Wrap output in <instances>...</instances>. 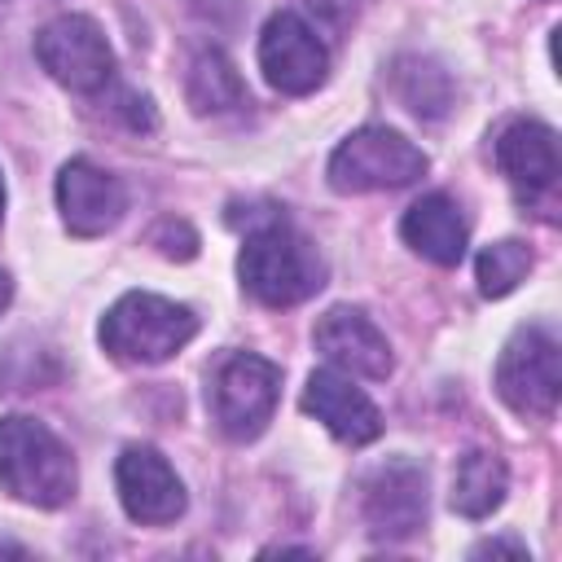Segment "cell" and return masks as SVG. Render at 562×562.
Masks as SVG:
<instances>
[{"instance_id": "6da1fadb", "label": "cell", "mask_w": 562, "mask_h": 562, "mask_svg": "<svg viewBox=\"0 0 562 562\" xmlns=\"http://www.w3.org/2000/svg\"><path fill=\"white\" fill-rule=\"evenodd\" d=\"M241 285L268 307H294L325 285L321 250L285 220V211L268 206L246 220V246L237 255Z\"/></svg>"}, {"instance_id": "7a4b0ae2", "label": "cell", "mask_w": 562, "mask_h": 562, "mask_svg": "<svg viewBox=\"0 0 562 562\" xmlns=\"http://www.w3.org/2000/svg\"><path fill=\"white\" fill-rule=\"evenodd\" d=\"M0 487L35 509H57L75 496L79 470L70 448L35 417H0Z\"/></svg>"}, {"instance_id": "3957f363", "label": "cell", "mask_w": 562, "mask_h": 562, "mask_svg": "<svg viewBox=\"0 0 562 562\" xmlns=\"http://www.w3.org/2000/svg\"><path fill=\"white\" fill-rule=\"evenodd\" d=\"M193 334H198L193 307L162 294H145V290L123 294L101 316V329H97L101 347L123 364H162L180 347H189Z\"/></svg>"}, {"instance_id": "277c9868", "label": "cell", "mask_w": 562, "mask_h": 562, "mask_svg": "<svg viewBox=\"0 0 562 562\" xmlns=\"http://www.w3.org/2000/svg\"><path fill=\"white\" fill-rule=\"evenodd\" d=\"M277 395H281V369L255 351H233L211 373L206 408L220 435L246 443V439H259L263 426L272 422Z\"/></svg>"}, {"instance_id": "5b68a950", "label": "cell", "mask_w": 562, "mask_h": 562, "mask_svg": "<svg viewBox=\"0 0 562 562\" xmlns=\"http://www.w3.org/2000/svg\"><path fill=\"white\" fill-rule=\"evenodd\" d=\"M430 158L395 127H360L329 154V184L338 193H378L422 180Z\"/></svg>"}, {"instance_id": "8992f818", "label": "cell", "mask_w": 562, "mask_h": 562, "mask_svg": "<svg viewBox=\"0 0 562 562\" xmlns=\"http://www.w3.org/2000/svg\"><path fill=\"white\" fill-rule=\"evenodd\" d=\"M496 395L518 417H553L562 395V351L549 325H522L496 360Z\"/></svg>"}, {"instance_id": "52a82bcc", "label": "cell", "mask_w": 562, "mask_h": 562, "mask_svg": "<svg viewBox=\"0 0 562 562\" xmlns=\"http://www.w3.org/2000/svg\"><path fill=\"white\" fill-rule=\"evenodd\" d=\"M35 57L70 92H101L114 79V48L105 31L83 13H61L40 26Z\"/></svg>"}, {"instance_id": "ba28073f", "label": "cell", "mask_w": 562, "mask_h": 562, "mask_svg": "<svg viewBox=\"0 0 562 562\" xmlns=\"http://www.w3.org/2000/svg\"><path fill=\"white\" fill-rule=\"evenodd\" d=\"M426 470L413 457H391L373 465L360 483V509L378 540H408L426 527Z\"/></svg>"}, {"instance_id": "9c48e42d", "label": "cell", "mask_w": 562, "mask_h": 562, "mask_svg": "<svg viewBox=\"0 0 562 562\" xmlns=\"http://www.w3.org/2000/svg\"><path fill=\"white\" fill-rule=\"evenodd\" d=\"M259 70L277 92L307 97L329 75V48L316 40V31L299 13L281 9L268 18V26L259 35Z\"/></svg>"}, {"instance_id": "30bf717a", "label": "cell", "mask_w": 562, "mask_h": 562, "mask_svg": "<svg viewBox=\"0 0 562 562\" xmlns=\"http://www.w3.org/2000/svg\"><path fill=\"white\" fill-rule=\"evenodd\" d=\"M114 487H119V501H123L127 518L145 522V527L176 522L184 514V505H189L184 483L176 479L167 457L158 448H149V443L123 448V457L114 465Z\"/></svg>"}, {"instance_id": "8fae6325", "label": "cell", "mask_w": 562, "mask_h": 562, "mask_svg": "<svg viewBox=\"0 0 562 562\" xmlns=\"http://www.w3.org/2000/svg\"><path fill=\"white\" fill-rule=\"evenodd\" d=\"M57 206L75 237H101L123 220L127 189L105 167H97L88 158H70L57 171Z\"/></svg>"}, {"instance_id": "7c38bea8", "label": "cell", "mask_w": 562, "mask_h": 562, "mask_svg": "<svg viewBox=\"0 0 562 562\" xmlns=\"http://www.w3.org/2000/svg\"><path fill=\"white\" fill-rule=\"evenodd\" d=\"M312 342H316V351H321L334 369H342V373H351V378L382 382V378L395 369V356H391L386 334H382L360 307H347V303H342V307H329V312L316 321Z\"/></svg>"}, {"instance_id": "4fadbf2b", "label": "cell", "mask_w": 562, "mask_h": 562, "mask_svg": "<svg viewBox=\"0 0 562 562\" xmlns=\"http://www.w3.org/2000/svg\"><path fill=\"white\" fill-rule=\"evenodd\" d=\"M303 413H312L338 443L364 448L382 435V413L378 404L338 369H316L303 386Z\"/></svg>"}, {"instance_id": "5bb4252c", "label": "cell", "mask_w": 562, "mask_h": 562, "mask_svg": "<svg viewBox=\"0 0 562 562\" xmlns=\"http://www.w3.org/2000/svg\"><path fill=\"white\" fill-rule=\"evenodd\" d=\"M496 167L522 202L544 198L558 184V136L536 119H514L496 136Z\"/></svg>"}, {"instance_id": "9a60e30c", "label": "cell", "mask_w": 562, "mask_h": 562, "mask_svg": "<svg viewBox=\"0 0 562 562\" xmlns=\"http://www.w3.org/2000/svg\"><path fill=\"white\" fill-rule=\"evenodd\" d=\"M400 237L422 259H430L439 268H457L465 255V215L448 193H426L404 211Z\"/></svg>"}, {"instance_id": "2e32d148", "label": "cell", "mask_w": 562, "mask_h": 562, "mask_svg": "<svg viewBox=\"0 0 562 562\" xmlns=\"http://www.w3.org/2000/svg\"><path fill=\"white\" fill-rule=\"evenodd\" d=\"M391 88L417 119H443L457 101L452 75L435 57H422V53H404L391 61Z\"/></svg>"}, {"instance_id": "e0dca14e", "label": "cell", "mask_w": 562, "mask_h": 562, "mask_svg": "<svg viewBox=\"0 0 562 562\" xmlns=\"http://www.w3.org/2000/svg\"><path fill=\"white\" fill-rule=\"evenodd\" d=\"M505 492H509L505 461L496 452H487V448H474V452H465L457 461V470H452V496L448 501H452V509L461 518H487L505 501Z\"/></svg>"}, {"instance_id": "ac0fdd59", "label": "cell", "mask_w": 562, "mask_h": 562, "mask_svg": "<svg viewBox=\"0 0 562 562\" xmlns=\"http://www.w3.org/2000/svg\"><path fill=\"white\" fill-rule=\"evenodd\" d=\"M184 92H189V105L198 114H228V110H246L250 105V92H246L237 66L220 48H206V53L193 57Z\"/></svg>"}, {"instance_id": "d6986e66", "label": "cell", "mask_w": 562, "mask_h": 562, "mask_svg": "<svg viewBox=\"0 0 562 562\" xmlns=\"http://www.w3.org/2000/svg\"><path fill=\"white\" fill-rule=\"evenodd\" d=\"M531 263H536V255H531L527 241L505 237V241L483 246V250H479V263H474V272H479V294H483V299H505V294H514V290L527 281Z\"/></svg>"}, {"instance_id": "ffe728a7", "label": "cell", "mask_w": 562, "mask_h": 562, "mask_svg": "<svg viewBox=\"0 0 562 562\" xmlns=\"http://www.w3.org/2000/svg\"><path fill=\"white\" fill-rule=\"evenodd\" d=\"M167 259H193L198 255V233L184 224V220H162L149 237Z\"/></svg>"}, {"instance_id": "44dd1931", "label": "cell", "mask_w": 562, "mask_h": 562, "mask_svg": "<svg viewBox=\"0 0 562 562\" xmlns=\"http://www.w3.org/2000/svg\"><path fill=\"white\" fill-rule=\"evenodd\" d=\"M119 110L127 114V123H132L136 132H140V127L149 132V127L158 123V119H154V105H149V97H145V92H123V97H119Z\"/></svg>"}, {"instance_id": "7402d4cb", "label": "cell", "mask_w": 562, "mask_h": 562, "mask_svg": "<svg viewBox=\"0 0 562 562\" xmlns=\"http://www.w3.org/2000/svg\"><path fill=\"white\" fill-rule=\"evenodd\" d=\"M470 553H474V558H487V553H514V558H522L527 544H518V540H483V544H474Z\"/></svg>"}, {"instance_id": "603a6c76", "label": "cell", "mask_w": 562, "mask_h": 562, "mask_svg": "<svg viewBox=\"0 0 562 562\" xmlns=\"http://www.w3.org/2000/svg\"><path fill=\"white\" fill-rule=\"evenodd\" d=\"M9 299H13V281H9V272L0 268V312L9 307Z\"/></svg>"}, {"instance_id": "cb8c5ba5", "label": "cell", "mask_w": 562, "mask_h": 562, "mask_svg": "<svg viewBox=\"0 0 562 562\" xmlns=\"http://www.w3.org/2000/svg\"><path fill=\"white\" fill-rule=\"evenodd\" d=\"M0 553H13V558H26V544H13V540H0Z\"/></svg>"}, {"instance_id": "d4e9b609", "label": "cell", "mask_w": 562, "mask_h": 562, "mask_svg": "<svg viewBox=\"0 0 562 562\" xmlns=\"http://www.w3.org/2000/svg\"><path fill=\"white\" fill-rule=\"evenodd\" d=\"M0 220H4V176H0Z\"/></svg>"}]
</instances>
